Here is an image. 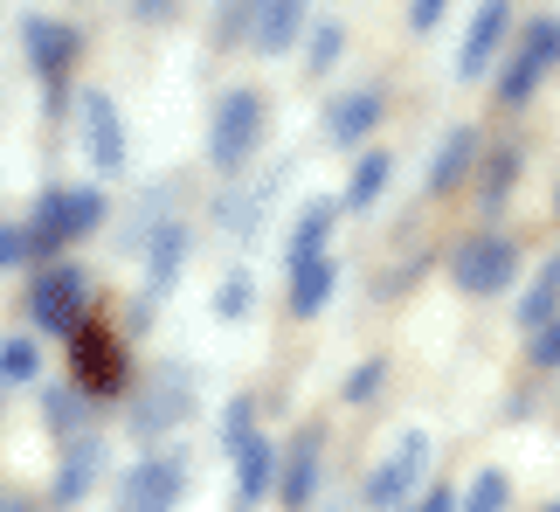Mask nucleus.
Returning <instances> with one entry per match:
<instances>
[{
	"mask_svg": "<svg viewBox=\"0 0 560 512\" xmlns=\"http://www.w3.org/2000/svg\"><path fill=\"white\" fill-rule=\"evenodd\" d=\"M298 28H305V0H264V8L249 14V42L264 56H284L298 42Z\"/></svg>",
	"mask_w": 560,
	"mask_h": 512,
	"instance_id": "obj_16",
	"label": "nucleus"
},
{
	"mask_svg": "<svg viewBox=\"0 0 560 512\" xmlns=\"http://www.w3.org/2000/svg\"><path fill=\"white\" fill-rule=\"evenodd\" d=\"M97 464H104V451H97L91 437L70 443V457H62V472H56V505H77L83 492H91V485H97Z\"/></svg>",
	"mask_w": 560,
	"mask_h": 512,
	"instance_id": "obj_19",
	"label": "nucleus"
},
{
	"mask_svg": "<svg viewBox=\"0 0 560 512\" xmlns=\"http://www.w3.org/2000/svg\"><path fill=\"white\" fill-rule=\"evenodd\" d=\"M28 229H42L49 249L77 243V236H97V229H104V195H97V187H56V195H42Z\"/></svg>",
	"mask_w": 560,
	"mask_h": 512,
	"instance_id": "obj_5",
	"label": "nucleus"
},
{
	"mask_svg": "<svg viewBox=\"0 0 560 512\" xmlns=\"http://www.w3.org/2000/svg\"><path fill=\"white\" fill-rule=\"evenodd\" d=\"M332 216H339V201H305V216H298V229H291V270L312 264V256H326V229H332Z\"/></svg>",
	"mask_w": 560,
	"mask_h": 512,
	"instance_id": "obj_20",
	"label": "nucleus"
},
{
	"mask_svg": "<svg viewBox=\"0 0 560 512\" xmlns=\"http://www.w3.org/2000/svg\"><path fill=\"white\" fill-rule=\"evenodd\" d=\"M270 485H277V443L243 437L235 443V505H264Z\"/></svg>",
	"mask_w": 560,
	"mask_h": 512,
	"instance_id": "obj_14",
	"label": "nucleus"
},
{
	"mask_svg": "<svg viewBox=\"0 0 560 512\" xmlns=\"http://www.w3.org/2000/svg\"><path fill=\"white\" fill-rule=\"evenodd\" d=\"M512 174H520V153H499V160H491V174H485V201H505V195H512Z\"/></svg>",
	"mask_w": 560,
	"mask_h": 512,
	"instance_id": "obj_33",
	"label": "nucleus"
},
{
	"mask_svg": "<svg viewBox=\"0 0 560 512\" xmlns=\"http://www.w3.org/2000/svg\"><path fill=\"white\" fill-rule=\"evenodd\" d=\"M249 305H256V277L249 270H229L222 291H214V318H249Z\"/></svg>",
	"mask_w": 560,
	"mask_h": 512,
	"instance_id": "obj_26",
	"label": "nucleus"
},
{
	"mask_svg": "<svg viewBox=\"0 0 560 512\" xmlns=\"http://www.w3.org/2000/svg\"><path fill=\"white\" fill-rule=\"evenodd\" d=\"M540 77H547V62L533 56V49H520L505 62V77H499V104H526L533 91H540Z\"/></svg>",
	"mask_w": 560,
	"mask_h": 512,
	"instance_id": "obj_23",
	"label": "nucleus"
},
{
	"mask_svg": "<svg viewBox=\"0 0 560 512\" xmlns=\"http://www.w3.org/2000/svg\"><path fill=\"white\" fill-rule=\"evenodd\" d=\"M332 284H339V264H332V256H312V264H298V270H291V312H298V318L326 312Z\"/></svg>",
	"mask_w": 560,
	"mask_h": 512,
	"instance_id": "obj_18",
	"label": "nucleus"
},
{
	"mask_svg": "<svg viewBox=\"0 0 560 512\" xmlns=\"http://www.w3.org/2000/svg\"><path fill=\"white\" fill-rule=\"evenodd\" d=\"M318 451H326V430H318V422H305V430H298V443L277 457V492H284L291 512H305L312 492H318Z\"/></svg>",
	"mask_w": 560,
	"mask_h": 512,
	"instance_id": "obj_11",
	"label": "nucleus"
},
{
	"mask_svg": "<svg viewBox=\"0 0 560 512\" xmlns=\"http://www.w3.org/2000/svg\"><path fill=\"white\" fill-rule=\"evenodd\" d=\"M457 512H512V478L505 472H478V478L464 485Z\"/></svg>",
	"mask_w": 560,
	"mask_h": 512,
	"instance_id": "obj_24",
	"label": "nucleus"
},
{
	"mask_svg": "<svg viewBox=\"0 0 560 512\" xmlns=\"http://www.w3.org/2000/svg\"><path fill=\"white\" fill-rule=\"evenodd\" d=\"M374 125H381V91H374V83H360V91L326 104V139L332 146H360Z\"/></svg>",
	"mask_w": 560,
	"mask_h": 512,
	"instance_id": "obj_13",
	"label": "nucleus"
},
{
	"mask_svg": "<svg viewBox=\"0 0 560 512\" xmlns=\"http://www.w3.org/2000/svg\"><path fill=\"white\" fill-rule=\"evenodd\" d=\"M547 318H560V256H553V264H540V277H533L526 298H520V333L547 326Z\"/></svg>",
	"mask_w": 560,
	"mask_h": 512,
	"instance_id": "obj_21",
	"label": "nucleus"
},
{
	"mask_svg": "<svg viewBox=\"0 0 560 512\" xmlns=\"http://www.w3.org/2000/svg\"><path fill=\"white\" fill-rule=\"evenodd\" d=\"M0 512H28V505H21V499H0Z\"/></svg>",
	"mask_w": 560,
	"mask_h": 512,
	"instance_id": "obj_37",
	"label": "nucleus"
},
{
	"mask_svg": "<svg viewBox=\"0 0 560 512\" xmlns=\"http://www.w3.org/2000/svg\"><path fill=\"white\" fill-rule=\"evenodd\" d=\"M21 49H28L42 83H62V70L77 62V28H56V21L28 14V21H21Z\"/></svg>",
	"mask_w": 560,
	"mask_h": 512,
	"instance_id": "obj_12",
	"label": "nucleus"
},
{
	"mask_svg": "<svg viewBox=\"0 0 560 512\" xmlns=\"http://www.w3.org/2000/svg\"><path fill=\"white\" fill-rule=\"evenodd\" d=\"M505 35H512V8H505V0H478V14H470V28H464V42H457V77H464V83L485 77L491 62H499Z\"/></svg>",
	"mask_w": 560,
	"mask_h": 512,
	"instance_id": "obj_7",
	"label": "nucleus"
},
{
	"mask_svg": "<svg viewBox=\"0 0 560 512\" xmlns=\"http://www.w3.org/2000/svg\"><path fill=\"white\" fill-rule=\"evenodd\" d=\"M77 118H83V146H91V166L97 174H118L125 166V125H118V104L104 91H83L77 97Z\"/></svg>",
	"mask_w": 560,
	"mask_h": 512,
	"instance_id": "obj_9",
	"label": "nucleus"
},
{
	"mask_svg": "<svg viewBox=\"0 0 560 512\" xmlns=\"http://www.w3.org/2000/svg\"><path fill=\"white\" fill-rule=\"evenodd\" d=\"M443 8H450V0H408V28H416V35H429V28L443 21Z\"/></svg>",
	"mask_w": 560,
	"mask_h": 512,
	"instance_id": "obj_34",
	"label": "nucleus"
},
{
	"mask_svg": "<svg viewBox=\"0 0 560 512\" xmlns=\"http://www.w3.org/2000/svg\"><path fill=\"white\" fill-rule=\"evenodd\" d=\"M187 416H194V374L187 368H160L153 381H145L139 409H132V430L160 437V430H174V422H187Z\"/></svg>",
	"mask_w": 560,
	"mask_h": 512,
	"instance_id": "obj_6",
	"label": "nucleus"
},
{
	"mask_svg": "<svg viewBox=\"0 0 560 512\" xmlns=\"http://www.w3.org/2000/svg\"><path fill=\"white\" fill-rule=\"evenodd\" d=\"M526 360L533 368H560V318H547V326L526 333Z\"/></svg>",
	"mask_w": 560,
	"mask_h": 512,
	"instance_id": "obj_30",
	"label": "nucleus"
},
{
	"mask_svg": "<svg viewBox=\"0 0 560 512\" xmlns=\"http://www.w3.org/2000/svg\"><path fill=\"white\" fill-rule=\"evenodd\" d=\"M547 512H560V505H547Z\"/></svg>",
	"mask_w": 560,
	"mask_h": 512,
	"instance_id": "obj_39",
	"label": "nucleus"
},
{
	"mask_svg": "<svg viewBox=\"0 0 560 512\" xmlns=\"http://www.w3.org/2000/svg\"><path fill=\"white\" fill-rule=\"evenodd\" d=\"M339 49H347V28H339V21H326V28L312 35V56H305V70H312V77H326L332 62H339Z\"/></svg>",
	"mask_w": 560,
	"mask_h": 512,
	"instance_id": "obj_28",
	"label": "nucleus"
},
{
	"mask_svg": "<svg viewBox=\"0 0 560 512\" xmlns=\"http://www.w3.org/2000/svg\"><path fill=\"white\" fill-rule=\"evenodd\" d=\"M387 181H395V160L387 153H368L353 166V181H347V195H339V208H374L387 195Z\"/></svg>",
	"mask_w": 560,
	"mask_h": 512,
	"instance_id": "obj_22",
	"label": "nucleus"
},
{
	"mask_svg": "<svg viewBox=\"0 0 560 512\" xmlns=\"http://www.w3.org/2000/svg\"><path fill=\"white\" fill-rule=\"evenodd\" d=\"M470 160H478V132L457 125V132L436 146V160H429V195H457V187L470 181Z\"/></svg>",
	"mask_w": 560,
	"mask_h": 512,
	"instance_id": "obj_17",
	"label": "nucleus"
},
{
	"mask_svg": "<svg viewBox=\"0 0 560 512\" xmlns=\"http://www.w3.org/2000/svg\"><path fill=\"white\" fill-rule=\"evenodd\" d=\"M381 381H387V360H360V368L347 374V402H374Z\"/></svg>",
	"mask_w": 560,
	"mask_h": 512,
	"instance_id": "obj_32",
	"label": "nucleus"
},
{
	"mask_svg": "<svg viewBox=\"0 0 560 512\" xmlns=\"http://www.w3.org/2000/svg\"><path fill=\"white\" fill-rule=\"evenodd\" d=\"M139 249H145V305H160V298L174 291V277L187 270L194 236H187V222H160V229H153V236H145Z\"/></svg>",
	"mask_w": 560,
	"mask_h": 512,
	"instance_id": "obj_10",
	"label": "nucleus"
},
{
	"mask_svg": "<svg viewBox=\"0 0 560 512\" xmlns=\"http://www.w3.org/2000/svg\"><path fill=\"white\" fill-rule=\"evenodd\" d=\"M180 492H187V457L180 451H153L139 457L118 485V512H180Z\"/></svg>",
	"mask_w": 560,
	"mask_h": 512,
	"instance_id": "obj_3",
	"label": "nucleus"
},
{
	"mask_svg": "<svg viewBox=\"0 0 560 512\" xmlns=\"http://www.w3.org/2000/svg\"><path fill=\"white\" fill-rule=\"evenodd\" d=\"M450 277H457L464 298H499V291H512V277H520V243L485 229V236H470L450 256Z\"/></svg>",
	"mask_w": 560,
	"mask_h": 512,
	"instance_id": "obj_2",
	"label": "nucleus"
},
{
	"mask_svg": "<svg viewBox=\"0 0 560 512\" xmlns=\"http://www.w3.org/2000/svg\"><path fill=\"white\" fill-rule=\"evenodd\" d=\"M49 256V243H42V229H0V270H28Z\"/></svg>",
	"mask_w": 560,
	"mask_h": 512,
	"instance_id": "obj_25",
	"label": "nucleus"
},
{
	"mask_svg": "<svg viewBox=\"0 0 560 512\" xmlns=\"http://www.w3.org/2000/svg\"><path fill=\"white\" fill-rule=\"evenodd\" d=\"M422 478H429V437H422V430H408L395 451L381 457V472L368 478V492H360V499H368V512H401L408 499H416V485H422Z\"/></svg>",
	"mask_w": 560,
	"mask_h": 512,
	"instance_id": "obj_4",
	"label": "nucleus"
},
{
	"mask_svg": "<svg viewBox=\"0 0 560 512\" xmlns=\"http://www.w3.org/2000/svg\"><path fill=\"white\" fill-rule=\"evenodd\" d=\"M77 381L91 395H112L118 381H125V360H118V347H112V333H83L77 326Z\"/></svg>",
	"mask_w": 560,
	"mask_h": 512,
	"instance_id": "obj_15",
	"label": "nucleus"
},
{
	"mask_svg": "<svg viewBox=\"0 0 560 512\" xmlns=\"http://www.w3.org/2000/svg\"><path fill=\"white\" fill-rule=\"evenodd\" d=\"M235 512H256V505H235Z\"/></svg>",
	"mask_w": 560,
	"mask_h": 512,
	"instance_id": "obj_38",
	"label": "nucleus"
},
{
	"mask_svg": "<svg viewBox=\"0 0 560 512\" xmlns=\"http://www.w3.org/2000/svg\"><path fill=\"white\" fill-rule=\"evenodd\" d=\"M42 374V353H35V339H0V381H35Z\"/></svg>",
	"mask_w": 560,
	"mask_h": 512,
	"instance_id": "obj_27",
	"label": "nucleus"
},
{
	"mask_svg": "<svg viewBox=\"0 0 560 512\" xmlns=\"http://www.w3.org/2000/svg\"><path fill=\"white\" fill-rule=\"evenodd\" d=\"M28 312H35V326H49V333H77V318H83V270L77 264L42 270L35 291H28Z\"/></svg>",
	"mask_w": 560,
	"mask_h": 512,
	"instance_id": "obj_8",
	"label": "nucleus"
},
{
	"mask_svg": "<svg viewBox=\"0 0 560 512\" xmlns=\"http://www.w3.org/2000/svg\"><path fill=\"white\" fill-rule=\"evenodd\" d=\"M256 146H264V97L256 91H222L214 104V132H208V160L222 166V174H243L256 160Z\"/></svg>",
	"mask_w": 560,
	"mask_h": 512,
	"instance_id": "obj_1",
	"label": "nucleus"
},
{
	"mask_svg": "<svg viewBox=\"0 0 560 512\" xmlns=\"http://www.w3.org/2000/svg\"><path fill=\"white\" fill-rule=\"evenodd\" d=\"M520 49H533V56H540L547 70H553V62H560V21H553V14H540V21L526 28V42H520Z\"/></svg>",
	"mask_w": 560,
	"mask_h": 512,
	"instance_id": "obj_31",
	"label": "nucleus"
},
{
	"mask_svg": "<svg viewBox=\"0 0 560 512\" xmlns=\"http://www.w3.org/2000/svg\"><path fill=\"white\" fill-rule=\"evenodd\" d=\"M401 512H457V492H443V485H429L422 499H408Z\"/></svg>",
	"mask_w": 560,
	"mask_h": 512,
	"instance_id": "obj_35",
	"label": "nucleus"
},
{
	"mask_svg": "<svg viewBox=\"0 0 560 512\" xmlns=\"http://www.w3.org/2000/svg\"><path fill=\"white\" fill-rule=\"evenodd\" d=\"M243 437H256V395H235L229 416H222V443H229V451H235Z\"/></svg>",
	"mask_w": 560,
	"mask_h": 512,
	"instance_id": "obj_29",
	"label": "nucleus"
},
{
	"mask_svg": "<svg viewBox=\"0 0 560 512\" xmlns=\"http://www.w3.org/2000/svg\"><path fill=\"white\" fill-rule=\"evenodd\" d=\"M166 8H174V0H132V14H139V21H166Z\"/></svg>",
	"mask_w": 560,
	"mask_h": 512,
	"instance_id": "obj_36",
	"label": "nucleus"
}]
</instances>
